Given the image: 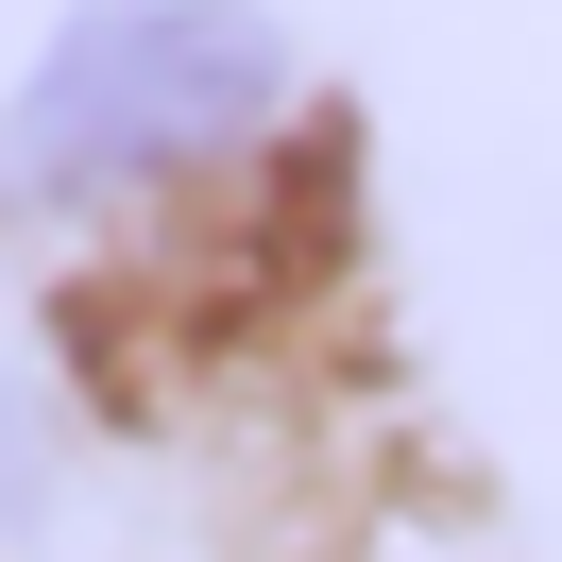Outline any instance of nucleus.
Here are the masks:
<instances>
[{"mask_svg":"<svg viewBox=\"0 0 562 562\" xmlns=\"http://www.w3.org/2000/svg\"><path fill=\"white\" fill-rule=\"evenodd\" d=\"M290 103V35L256 0H69L0 103V205H120Z\"/></svg>","mask_w":562,"mask_h":562,"instance_id":"obj_1","label":"nucleus"},{"mask_svg":"<svg viewBox=\"0 0 562 562\" xmlns=\"http://www.w3.org/2000/svg\"><path fill=\"white\" fill-rule=\"evenodd\" d=\"M52 512V426H35V392H0V528H35Z\"/></svg>","mask_w":562,"mask_h":562,"instance_id":"obj_2","label":"nucleus"}]
</instances>
